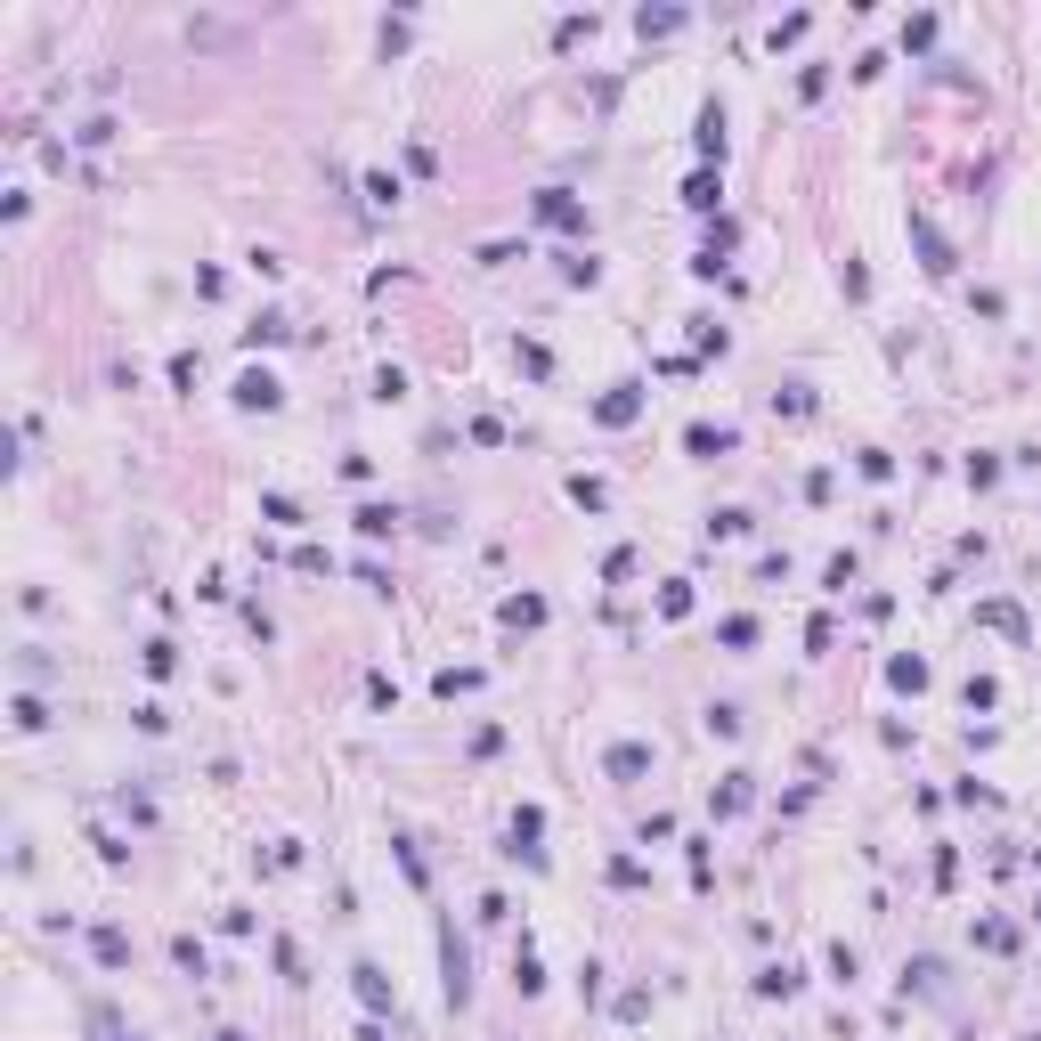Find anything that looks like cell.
I'll return each mask as SVG.
<instances>
[{
    "label": "cell",
    "mask_w": 1041,
    "mask_h": 1041,
    "mask_svg": "<svg viewBox=\"0 0 1041 1041\" xmlns=\"http://www.w3.org/2000/svg\"><path fill=\"white\" fill-rule=\"evenodd\" d=\"M529 212H537L545 228H562V236H578V228H586V204H578L570 188H537V204H529Z\"/></svg>",
    "instance_id": "1"
},
{
    "label": "cell",
    "mask_w": 1041,
    "mask_h": 1041,
    "mask_svg": "<svg viewBox=\"0 0 1041 1041\" xmlns=\"http://www.w3.org/2000/svg\"><path fill=\"white\" fill-rule=\"evenodd\" d=\"M537 838H545V806H521V814H513V846H505V854H513V863H529V871H545V846H537Z\"/></svg>",
    "instance_id": "2"
},
{
    "label": "cell",
    "mask_w": 1041,
    "mask_h": 1041,
    "mask_svg": "<svg viewBox=\"0 0 1041 1041\" xmlns=\"http://www.w3.org/2000/svg\"><path fill=\"white\" fill-rule=\"evenodd\" d=\"M643 415V383H610L602 399H594V423L602 432H619V423H635Z\"/></svg>",
    "instance_id": "3"
},
{
    "label": "cell",
    "mask_w": 1041,
    "mask_h": 1041,
    "mask_svg": "<svg viewBox=\"0 0 1041 1041\" xmlns=\"http://www.w3.org/2000/svg\"><path fill=\"white\" fill-rule=\"evenodd\" d=\"M236 407H261L269 415V407H285V383L269 375V366H244V375H236Z\"/></svg>",
    "instance_id": "4"
},
{
    "label": "cell",
    "mask_w": 1041,
    "mask_h": 1041,
    "mask_svg": "<svg viewBox=\"0 0 1041 1041\" xmlns=\"http://www.w3.org/2000/svg\"><path fill=\"white\" fill-rule=\"evenodd\" d=\"M602 773H610V781H643V773H651V741H610V749H602Z\"/></svg>",
    "instance_id": "5"
},
{
    "label": "cell",
    "mask_w": 1041,
    "mask_h": 1041,
    "mask_svg": "<svg viewBox=\"0 0 1041 1041\" xmlns=\"http://www.w3.org/2000/svg\"><path fill=\"white\" fill-rule=\"evenodd\" d=\"M692 147H700L708 163H724V147H732V131H724V98H708V106H700V122H692Z\"/></svg>",
    "instance_id": "6"
},
{
    "label": "cell",
    "mask_w": 1041,
    "mask_h": 1041,
    "mask_svg": "<svg viewBox=\"0 0 1041 1041\" xmlns=\"http://www.w3.org/2000/svg\"><path fill=\"white\" fill-rule=\"evenodd\" d=\"M440 985H448V1009H464V1001H472V960H464V944H456V936L440 944Z\"/></svg>",
    "instance_id": "7"
},
{
    "label": "cell",
    "mask_w": 1041,
    "mask_h": 1041,
    "mask_svg": "<svg viewBox=\"0 0 1041 1041\" xmlns=\"http://www.w3.org/2000/svg\"><path fill=\"white\" fill-rule=\"evenodd\" d=\"M903 228H911V244H920V253H928V277H952V244L936 236V220H928V212H911Z\"/></svg>",
    "instance_id": "8"
},
{
    "label": "cell",
    "mask_w": 1041,
    "mask_h": 1041,
    "mask_svg": "<svg viewBox=\"0 0 1041 1041\" xmlns=\"http://www.w3.org/2000/svg\"><path fill=\"white\" fill-rule=\"evenodd\" d=\"M684 448L708 464V456H732V448H741V432H732V423H692V432H684Z\"/></svg>",
    "instance_id": "9"
},
{
    "label": "cell",
    "mask_w": 1041,
    "mask_h": 1041,
    "mask_svg": "<svg viewBox=\"0 0 1041 1041\" xmlns=\"http://www.w3.org/2000/svg\"><path fill=\"white\" fill-rule=\"evenodd\" d=\"M350 985H358L366 1009H391V976H383V968H366V960H358V968H350Z\"/></svg>",
    "instance_id": "10"
},
{
    "label": "cell",
    "mask_w": 1041,
    "mask_h": 1041,
    "mask_svg": "<svg viewBox=\"0 0 1041 1041\" xmlns=\"http://www.w3.org/2000/svg\"><path fill=\"white\" fill-rule=\"evenodd\" d=\"M798 985H806V976H798V968H789V960H773V968H757V993H765V1001H789V993H798Z\"/></svg>",
    "instance_id": "11"
},
{
    "label": "cell",
    "mask_w": 1041,
    "mask_h": 1041,
    "mask_svg": "<svg viewBox=\"0 0 1041 1041\" xmlns=\"http://www.w3.org/2000/svg\"><path fill=\"white\" fill-rule=\"evenodd\" d=\"M285 334H293V318H285V310H261L253 326H244V350H261V342H285Z\"/></svg>",
    "instance_id": "12"
},
{
    "label": "cell",
    "mask_w": 1041,
    "mask_h": 1041,
    "mask_svg": "<svg viewBox=\"0 0 1041 1041\" xmlns=\"http://www.w3.org/2000/svg\"><path fill=\"white\" fill-rule=\"evenodd\" d=\"M716 196H724L716 171H692V179H684V204H692V212H716Z\"/></svg>",
    "instance_id": "13"
},
{
    "label": "cell",
    "mask_w": 1041,
    "mask_h": 1041,
    "mask_svg": "<svg viewBox=\"0 0 1041 1041\" xmlns=\"http://www.w3.org/2000/svg\"><path fill=\"white\" fill-rule=\"evenodd\" d=\"M350 521H358V537H391V529H399V505H358Z\"/></svg>",
    "instance_id": "14"
},
{
    "label": "cell",
    "mask_w": 1041,
    "mask_h": 1041,
    "mask_svg": "<svg viewBox=\"0 0 1041 1041\" xmlns=\"http://www.w3.org/2000/svg\"><path fill=\"white\" fill-rule=\"evenodd\" d=\"M90 952H98L106 968H131V936H122V928H98V936H90Z\"/></svg>",
    "instance_id": "15"
},
{
    "label": "cell",
    "mask_w": 1041,
    "mask_h": 1041,
    "mask_svg": "<svg viewBox=\"0 0 1041 1041\" xmlns=\"http://www.w3.org/2000/svg\"><path fill=\"white\" fill-rule=\"evenodd\" d=\"M635 33H643V41H667V33H684V9H643V17H635Z\"/></svg>",
    "instance_id": "16"
},
{
    "label": "cell",
    "mask_w": 1041,
    "mask_h": 1041,
    "mask_svg": "<svg viewBox=\"0 0 1041 1041\" xmlns=\"http://www.w3.org/2000/svg\"><path fill=\"white\" fill-rule=\"evenodd\" d=\"M497 619H505V627H545V602H537V594H513Z\"/></svg>",
    "instance_id": "17"
},
{
    "label": "cell",
    "mask_w": 1041,
    "mask_h": 1041,
    "mask_svg": "<svg viewBox=\"0 0 1041 1041\" xmlns=\"http://www.w3.org/2000/svg\"><path fill=\"white\" fill-rule=\"evenodd\" d=\"M171 960H179V976H212V960H204L196 936H171Z\"/></svg>",
    "instance_id": "18"
},
{
    "label": "cell",
    "mask_w": 1041,
    "mask_h": 1041,
    "mask_svg": "<svg viewBox=\"0 0 1041 1041\" xmlns=\"http://www.w3.org/2000/svg\"><path fill=\"white\" fill-rule=\"evenodd\" d=\"M887 684H895V692H928V659H895Z\"/></svg>",
    "instance_id": "19"
},
{
    "label": "cell",
    "mask_w": 1041,
    "mask_h": 1041,
    "mask_svg": "<svg viewBox=\"0 0 1041 1041\" xmlns=\"http://www.w3.org/2000/svg\"><path fill=\"white\" fill-rule=\"evenodd\" d=\"M708 806H716V814H741V806H749V773H724V789H716Z\"/></svg>",
    "instance_id": "20"
},
{
    "label": "cell",
    "mask_w": 1041,
    "mask_h": 1041,
    "mask_svg": "<svg viewBox=\"0 0 1041 1041\" xmlns=\"http://www.w3.org/2000/svg\"><path fill=\"white\" fill-rule=\"evenodd\" d=\"M366 204H375V212H399V179H391V171H366Z\"/></svg>",
    "instance_id": "21"
},
{
    "label": "cell",
    "mask_w": 1041,
    "mask_h": 1041,
    "mask_svg": "<svg viewBox=\"0 0 1041 1041\" xmlns=\"http://www.w3.org/2000/svg\"><path fill=\"white\" fill-rule=\"evenodd\" d=\"M139 667H147V676H171V667H179V651L155 635V643H139Z\"/></svg>",
    "instance_id": "22"
},
{
    "label": "cell",
    "mask_w": 1041,
    "mask_h": 1041,
    "mask_svg": "<svg viewBox=\"0 0 1041 1041\" xmlns=\"http://www.w3.org/2000/svg\"><path fill=\"white\" fill-rule=\"evenodd\" d=\"M9 716H17V732H41V724H49V708H41L33 692H17V700H9Z\"/></svg>",
    "instance_id": "23"
},
{
    "label": "cell",
    "mask_w": 1041,
    "mask_h": 1041,
    "mask_svg": "<svg viewBox=\"0 0 1041 1041\" xmlns=\"http://www.w3.org/2000/svg\"><path fill=\"white\" fill-rule=\"evenodd\" d=\"M976 619H985V627H1001V635H1025V619H1017V602H985V610H976Z\"/></svg>",
    "instance_id": "24"
},
{
    "label": "cell",
    "mask_w": 1041,
    "mask_h": 1041,
    "mask_svg": "<svg viewBox=\"0 0 1041 1041\" xmlns=\"http://www.w3.org/2000/svg\"><path fill=\"white\" fill-rule=\"evenodd\" d=\"M708 537H749V513H741V505H724V513H708Z\"/></svg>",
    "instance_id": "25"
},
{
    "label": "cell",
    "mask_w": 1041,
    "mask_h": 1041,
    "mask_svg": "<svg viewBox=\"0 0 1041 1041\" xmlns=\"http://www.w3.org/2000/svg\"><path fill=\"white\" fill-rule=\"evenodd\" d=\"M513 985H521V993H537V985H545V968H537V952H529V944L513 952Z\"/></svg>",
    "instance_id": "26"
},
{
    "label": "cell",
    "mask_w": 1041,
    "mask_h": 1041,
    "mask_svg": "<svg viewBox=\"0 0 1041 1041\" xmlns=\"http://www.w3.org/2000/svg\"><path fill=\"white\" fill-rule=\"evenodd\" d=\"M196 375H204L196 350H171V391H196Z\"/></svg>",
    "instance_id": "27"
},
{
    "label": "cell",
    "mask_w": 1041,
    "mask_h": 1041,
    "mask_svg": "<svg viewBox=\"0 0 1041 1041\" xmlns=\"http://www.w3.org/2000/svg\"><path fill=\"white\" fill-rule=\"evenodd\" d=\"M570 497H578V505H586V513H602V505H610V488H602V480H586V472H578V480H570Z\"/></svg>",
    "instance_id": "28"
},
{
    "label": "cell",
    "mask_w": 1041,
    "mask_h": 1041,
    "mask_svg": "<svg viewBox=\"0 0 1041 1041\" xmlns=\"http://www.w3.org/2000/svg\"><path fill=\"white\" fill-rule=\"evenodd\" d=\"M716 635H724V651H749V643H757V619H724Z\"/></svg>",
    "instance_id": "29"
},
{
    "label": "cell",
    "mask_w": 1041,
    "mask_h": 1041,
    "mask_svg": "<svg viewBox=\"0 0 1041 1041\" xmlns=\"http://www.w3.org/2000/svg\"><path fill=\"white\" fill-rule=\"evenodd\" d=\"M976 944H985V952H1009V944H1017V928H1009V920H985V928H976Z\"/></svg>",
    "instance_id": "30"
},
{
    "label": "cell",
    "mask_w": 1041,
    "mask_h": 1041,
    "mask_svg": "<svg viewBox=\"0 0 1041 1041\" xmlns=\"http://www.w3.org/2000/svg\"><path fill=\"white\" fill-rule=\"evenodd\" d=\"M562 277H570V285H594V277H602V261H594V253H570V261H562Z\"/></svg>",
    "instance_id": "31"
},
{
    "label": "cell",
    "mask_w": 1041,
    "mask_h": 1041,
    "mask_svg": "<svg viewBox=\"0 0 1041 1041\" xmlns=\"http://www.w3.org/2000/svg\"><path fill=\"white\" fill-rule=\"evenodd\" d=\"M261 513H269L277 529H301V505H293V497H261Z\"/></svg>",
    "instance_id": "32"
},
{
    "label": "cell",
    "mask_w": 1041,
    "mask_h": 1041,
    "mask_svg": "<svg viewBox=\"0 0 1041 1041\" xmlns=\"http://www.w3.org/2000/svg\"><path fill=\"white\" fill-rule=\"evenodd\" d=\"M822 586H830V594H846V586H854V554H830V570H822Z\"/></svg>",
    "instance_id": "33"
},
{
    "label": "cell",
    "mask_w": 1041,
    "mask_h": 1041,
    "mask_svg": "<svg viewBox=\"0 0 1041 1041\" xmlns=\"http://www.w3.org/2000/svg\"><path fill=\"white\" fill-rule=\"evenodd\" d=\"M659 610H667V619H684V610H692V586H684V578H676V586H659Z\"/></svg>",
    "instance_id": "34"
},
{
    "label": "cell",
    "mask_w": 1041,
    "mask_h": 1041,
    "mask_svg": "<svg viewBox=\"0 0 1041 1041\" xmlns=\"http://www.w3.org/2000/svg\"><path fill=\"white\" fill-rule=\"evenodd\" d=\"M854 464H863V480H887V472H895V456H887V448H863Z\"/></svg>",
    "instance_id": "35"
},
{
    "label": "cell",
    "mask_w": 1041,
    "mask_h": 1041,
    "mask_svg": "<svg viewBox=\"0 0 1041 1041\" xmlns=\"http://www.w3.org/2000/svg\"><path fill=\"white\" fill-rule=\"evenodd\" d=\"M635 1017H651V993L635 985V993H619V1025H635Z\"/></svg>",
    "instance_id": "36"
},
{
    "label": "cell",
    "mask_w": 1041,
    "mask_h": 1041,
    "mask_svg": "<svg viewBox=\"0 0 1041 1041\" xmlns=\"http://www.w3.org/2000/svg\"><path fill=\"white\" fill-rule=\"evenodd\" d=\"M220 1041H244V1033H220Z\"/></svg>",
    "instance_id": "37"
},
{
    "label": "cell",
    "mask_w": 1041,
    "mask_h": 1041,
    "mask_svg": "<svg viewBox=\"0 0 1041 1041\" xmlns=\"http://www.w3.org/2000/svg\"><path fill=\"white\" fill-rule=\"evenodd\" d=\"M1033 920H1041V903H1033Z\"/></svg>",
    "instance_id": "38"
}]
</instances>
